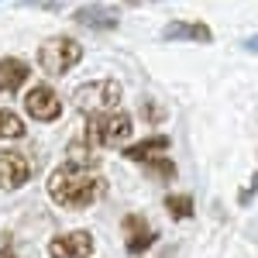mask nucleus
Instances as JSON below:
<instances>
[{"label": "nucleus", "instance_id": "obj_6", "mask_svg": "<svg viewBox=\"0 0 258 258\" xmlns=\"http://www.w3.org/2000/svg\"><path fill=\"white\" fill-rule=\"evenodd\" d=\"M35 176V165L28 162V155H21L18 148H4L0 152V189L14 193L21 186H28Z\"/></svg>", "mask_w": 258, "mask_h": 258}, {"label": "nucleus", "instance_id": "obj_13", "mask_svg": "<svg viewBox=\"0 0 258 258\" xmlns=\"http://www.w3.org/2000/svg\"><path fill=\"white\" fill-rule=\"evenodd\" d=\"M165 210H169L172 220H189L193 210H197V203H193L189 193H169V197H165Z\"/></svg>", "mask_w": 258, "mask_h": 258}, {"label": "nucleus", "instance_id": "obj_7", "mask_svg": "<svg viewBox=\"0 0 258 258\" xmlns=\"http://www.w3.org/2000/svg\"><path fill=\"white\" fill-rule=\"evenodd\" d=\"M155 241H159V231L141 214H127L124 217V248H127V255H145Z\"/></svg>", "mask_w": 258, "mask_h": 258}, {"label": "nucleus", "instance_id": "obj_18", "mask_svg": "<svg viewBox=\"0 0 258 258\" xmlns=\"http://www.w3.org/2000/svg\"><path fill=\"white\" fill-rule=\"evenodd\" d=\"M244 48H248V52H258V35H251V38L244 41Z\"/></svg>", "mask_w": 258, "mask_h": 258}, {"label": "nucleus", "instance_id": "obj_8", "mask_svg": "<svg viewBox=\"0 0 258 258\" xmlns=\"http://www.w3.org/2000/svg\"><path fill=\"white\" fill-rule=\"evenodd\" d=\"M93 234L90 231H66L48 241V258H90Z\"/></svg>", "mask_w": 258, "mask_h": 258}, {"label": "nucleus", "instance_id": "obj_15", "mask_svg": "<svg viewBox=\"0 0 258 258\" xmlns=\"http://www.w3.org/2000/svg\"><path fill=\"white\" fill-rule=\"evenodd\" d=\"M148 172L169 182V179H176V165H172L169 159H162V155H159V159H152V162H148Z\"/></svg>", "mask_w": 258, "mask_h": 258}, {"label": "nucleus", "instance_id": "obj_2", "mask_svg": "<svg viewBox=\"0 0 258 258\" xmlns=\"http://www.w3.org/2000/svg\"><path fill=\"white\" fill-rule=\"evenodd\" d=\"M131 138V117L124 110H110V114H93L86 117V131H83V145L86 148H120Z\"/></svg>", "mask_w": 258, "mask_h": 258}, {"label": "nucleus", "instance_id": "obj_4", "mask_svg": "<svg viewBox=\"0 0 258 258\" xmlns=\"http://www.w3.org/2000/svg\"><path fill=\"white\" fill-rule=\"evenodd\" d=\"M120 97H124V90H120L117 80H93V83H83L80 90L73 93V107L86 114V117H93V114H110V110H117Z\"/></svg>", "mask_w": 258, "mask_h": 258}, {"label": "nucleus", "instance_id": "obj_1", "mask_svg": "<svg viewBox=\"0 0 258 258\" xmlns=\"http://www.w3.org/2000/svg\"><path fill=\"white\" fill-rule=\"evenodd\" d=\"M107 193V179L100 172V162L93 148H73L69 162H62L48 176V200L62 210H86Z\"/></svg>", "mask_w": 258, "mask_h": 258}, {"label": "nucleus", "instance_id": "obj_16", "mask_svg": "<svg viewBox=\"0 0 258 258\" xmlns=\"http://www.w3.org/2000/svg\"><path fill=\"white\" fill-rule=\"evenodd\" d=\"M0 258H18L14 244H11V234H4V238H0Z\"/></svg>", "mask_w": 258, "mask_h": 258}, {"label": "nucleus", "instance_id": "obj_19", "mask_svg": "<svg viewBox=\"0 0 258 258\" xmlns=\"http://www.w3.org/2000/svg\"><path fill=\"white\" fill-rule=\"evenodd\" d=\"M127 4H152V0H127Z\"/></svg>", "mask_w": 258, "mask_h": 258}, {"label": "nucleus", "instance_id": "obj_5", "mask_svg": "<svg viewBox=\"0 0 258 258\" xmlns=\"http://www.w3.org/2000/svg\"><path fill=\"white\" fill-rule=\"evenodd\" d=\"M24 114L31 120H38V124H55L66 114V103H62V97L52 86L41 83V86H31L24 93Z\"/></svg>", "mask_w": 258, "mask_h": 258}, {"label": "nucleus", "instance_id": "obj_10", "mask_svg": "<svg viewBox=\"0 0 258 258\" xmlns=\"http://www.w3.org/2000/svg\"><path fill=\"white\" fill-rule=\"evenodd\" d=\"M162 38L165 41H200V45H210L214 41V31L203 21H169L162 28Z\"/></svg>", "mask_w": 258, "mask_h": 258}, {"label": "nucleus", "instance_id": "obj_14", "mask_svg": "<svg viewBox=\"0 0 258 258\" xmlns=\"http://www.w3.org/2000/svg\"><path fill=\"white\" fill-rule=\"evenodd\" d=\"M28 135V127H24V120L18 114H11V110H0V141H11V138H24Z\"/></svg>", "mask_w": 258, "mask_h": 258}, {"label": "nucleus", "instance_id": "obj_17", "mask_svg": "<svg viewBox=\"0 0 258 258\" xmlns=\"http://www.w3.org/2000/svg\"><path fill=\"white\" fill-rule=\"evenodd\" d=\"M165 117V110H159L155 103H145V120H162Z\"/></svg>", "mask_w": 258, "mask_h": 258}, {"label": "nucleus", "instance_id": "obj_12", "mask_svg": "<svg viewBox=\"0 0 258 258\" xmlns=\"http://www.w3.org/2000/svg\"><path fill=\"white\" fill-rule=\"evenodd\" d=\"M162 152H169V138L165 135H152V138H141L138 145H124V159L148 165L152 159H159Z\"/></svg>", "mask_w": 258, "mask_h": 258}, {"label": "nucleus", "instance_id": "obj_11", "mask_svg": "<svg viewBox=\"0 0 258 258\" xmlns=\"http://www.w3.org/2000/svg\"><path fill=\"white\" fill-rule=\"evenodd\" d=\"M28 76H31V66L24 59H14V55L0 59V93H18L28 83Z\"/></svg>", "mask_w": 258, "mask_h": 258}, {"label": "nucleus", "instance_id": "obj_9", "mask_svg": "<svg viewBox=\"0 0 258 258\" xmlns=\"http://www.w3.org/2000/svg\"><path fill=\"white\" fill-rule=\"evenodd\" d=\"M73 21L80 28H90V31H114L120 24V11L107 7V4H86L80 11H73Z\"/></svg>", "mask_w": 258, "mask_h": 258}, {"label": "nucleus", "instance_id": "obj_3", "mask_svg": "<svg viewBox=\"0 0 258 258\" xmlns=\"http://www.w3.org/2000/svg\"><path fill=\"white\" fill-rule=\"evenodd\" d=\"M80 62H83V45L76 38H69V35H55V38L38 45V66H41V73L52 76V80L73 73Z\"/></svg>", "mask_w": 258, "mask_h": 258}]
</instances>
